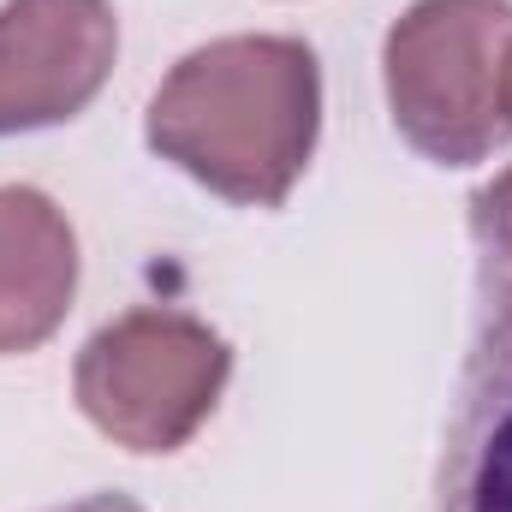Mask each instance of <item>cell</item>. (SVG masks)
Instances as JSON below:
<instances>
[{"label": "cell", "mask_w": 512, "mask_h": 512, "mask_svg": "<svg viewBox=\"0 0 512 512\" xmlns=\"http://www.w3.org/2000/svg\"><path fill=\"white\" fill-rule=\"evenodd\" d=\"M501 108H507V126H512V42H507V66H501Z\"/></svg>", "instance_id": "ba28073f"}, {"label": "cell", "mask_w": 512, "mask_h": 512, "mask_svg": "<svg viewBox=\"0 0 512 512\" xmlns=\"http://www.w3.org/2000/svg\"><path fill=\"white\" fill-rule=\"evenodd\" d=\"M507 42V0H417L387 30V108L417 155L441 167H471L507 143Z\"/></svg>", "instance_id": "7a4b0ae2"}, {"label": "cell", "mask_w": 512, "mask_h": 512, "mask_svg": "<svg viewBox=\"0 0 512 512\" xmlns=\"http://www.w3.org/2000/svg\"><path fill=\"white\" fill-rule=\"evenodd\" d=\"M120 54L108 0H12L0 6V137L84 114Z\"/></svg>", "instance_id": "5b68a950"}, {"label": "cell", "mask_w": 512, "mask_h": 512, "mask_svg": "<svg viewBox=\"0 0 512 512\" xmlns=\"http://www.w3.org/2000/svg\"><path fill=\"white\" fill-rule=\"evenodd\" d=\"M78 292V239L66 215L30 191L0 185V352H36Z\"/></svg>", "instance_id": "8992f818"}, {"label": "cell", "mask_w": 512, "mask_h": 512, "mask_svg": "<svg viewBox=\"0 0 512 512\" xmlns=\"http://www.w3.org/2000/svg\"><path fill=\"white\" fill-rule=\"evenodd\" d=\"M477 310L435 512H512V167L471 197Z\"/></svg>", "instance_id": "277c9868"}, {"label": "cell", "mask_w": 512, "mask_h": 512, "mask_svg": "<svg viewBox=\"0 0 512 512\" xmlns=\"http://www.w3.org/2000/svg\"><path fill=\"white\" fill-rule=\"evenodd\" d=\"M316 126V54L292 36H221L185 54L149 102V149L251 209H274L298 185Z\"/></svg>", "instance_id": "6da1fadb"}, {"label": "cell", "mask_w": 512, "mask_h": 512, "mask_svg": "<svg viewBox=\"0 0 512 512\" xmlns=\"http://www.w3.org/2000/svg\"><path fill=\"white\" fill-rule=\"evenodd\" d=\"M54 512H143V507H137V501H126V495H84V501L54 507Z\"/></svg>", "instance_id": "52a82bcc"}, {"label": "cell", "mask_w": 512, "mask_h": 512, "mask_svg": "<svg viewBox=\"0 0 512 512\" xmlns=\"http://www.w3.org/2000/svg\"><path fill=\"white\" fill-rule=\"evenodd\" d=\"M233 370L227 340L179 310H131L78 352L84 417L131 453H179Z\"/></svg>", "instance_id": "3957f363"}]
</instances>
